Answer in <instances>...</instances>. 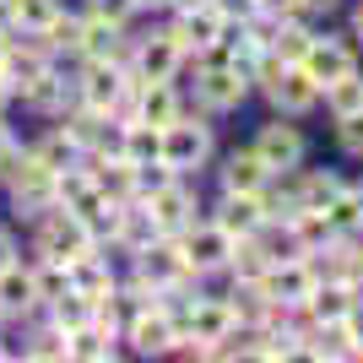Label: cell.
Listing matches in <instances>:
<instances>
[{"mask_svg":"<svg viewBox=\"0 0 363 363\" xmlns=\"http://www.w3.org/2000/svg\"><path fill=\"white\" fill-rule=\"evenodd\" d=\"M136 76L125 60H82L71 92L82 108H98V114H114V120H130V104H136Z\"/></svg>","mask_w":363,"mask_h":363,"instance_id":"obj_1","label":"cell"},{"mask_svg":"<svg viewBox=\"0 0 363 363\" xmlns=\"http://www.w3.org/2000/svg\"><path fill=\"white\" fill-rule=\"evenodd\" d=\"M212 125L201 120V114H190V108H179V120L163 125V163L174 168V174H196V168L212 163Z\"/></svg>","mask_w":363,"mask_h":363,"instance_id":"obj_2","label":"cell"},{"mask_svg":"<svg viewBox=\"0 0 363 363\" xmlns=\"http://www.w3.org/2000/svg\"><path fill=\"white\" fill-rule=\"evenodd\" d=\"M38 223V239H33V255L38 260H60V266H71L76 255H87V250H98V239L87 233V223L76 212H65V206H49L44 217H33Z\"/></svg>","mask_w":363,"mask_h":363,"instance_id":"obj_3","label":"cell"},{"mask_svg":"<svg viewBox=\"0 0 363 363\" xmlns=\"http://www.w3.org/2000/svg\"><path fill=\"white\" fill-rule=\"evenodd\" d=\"M136 201L147 206L157 233H184V228L201 217V190L190 184V174H174L168 184H157V190H147V196H136Z\"/></svg>","mask_w":363,"mask_h":363,"instance_id":"obj_4","label":"cell"},{"mask_svg":"<svg viewBox=\"0 0 363 363\" xmlns=\"http://www.w3.org/2000/svg\"><path fill=\"white\" fill-rule=\"evenodd\" d=\"M233 233L212 223V217H196V223L179 233V250H184V266L196 277H212V272H228V260H233Z\"/></svg>","mask_w":363,"mask_h":363,"instance_id":"obj_5","label":"cell"},{"mask_svg":"<svg viewBox=\"0 0 363 363\" xmlns=\"http://www.w3.org/2000/svg\"><path fill=\"white\" fill-rule=\"evenodd\" d=\"M244 98H250V76H244L233 60L196 65V104H201V114H233Z\"/></svg>","mask_w":363,"mask_h":363,"instance_id":"obj_6","label":"cell"},{"mask_svg":"<svg viewBox=\"0 0 363 363\" xmlns=\"http://www.w3.org/2000/svg\"><path fill=\"white\" fill-rule=\"evenodd\" d=\"M184 49L174 44V33H147V38H136L130 44V76L136 82H179V71H184Z\"/></svg>","mask_w":363,"mask_h":363,"instance_id":"obj_7","label":"cell"},{"mask_svg":"<svg viewBox=\"0 0 363 363\" xmlns=\"http://www.w3.org/2000/svg\"><path fill=\"white\" fill-rule=\"evenodd\" d=\"M168 33H174V44L184 49V60H201V55H206L212 44H223L228 22H223V11H217L212 0H206V6H190V11H174Z\"/></svg>","mask_w":363,"mask_h":363,"instance_id":"obj_8","label":"cell"},{"mask_svg":"<svg viewBox=\"0 0 363 363\" xmlns=\"http://www.w3.org/2000/svg\"><path fill=\"white\" fill-rule=\"evenodd\" d=\"M250 152H255L272 174H288V168L303 163V130H298V125H288V114H277V120H266V125L255 130Z\"/></svg>","mask_w":363,"mask_h":363,"instance_id":"obj_9","label":"cell"},{"mask_svg":"<svg viewBox=\"0 0 363 363\" xmlns=\"http://www.w3.org/2000/svg\"><path fill=\"white\" fill-rule=\"evenodd\" d=\"M315 282H320V272H315V260H309V255H282V260H272V266H266V277H260L266 298L293 303V309L315 293Z\"/></svg>","mask_w":363,"mask_h":363,"instance_id":"obj_10","label":"cell"},{"mask_svg":"<svg viewBox=\"0 0 363 363\" xmlns=\"http://www.w3.org/2000/svg\"><path fill=\"white\" fill-rule=\"evenodd\" d=\"M298 65L309 71V82H315V87H325V82H336V76L358 71V49H352V44H342V38H325V33H315Z\"/></svg>","mask_w":363,"mask_h":363,"instance_id":"obj_11","label":"cell"},{"mask_svg":"<svg viewBox=\"0 0 363 363\" xmlns=\"http://www.w3.org/2000/svg\"><path fill=\"white\" fill-rule=\"evenodd\" d=\"M65 277H71V293H82V298L104 303L120 293V277H114V266H108V250L98 244V250H87V255H76L71 266H65Z\"/></svg>","mask_w":363,"mask_h":363,"instance_id":"obj_12","label":"cell"},{"mask_svg":"<svg viewBox=\"0 0 363 363\" xmlns=\"http://www.w3.org/2000/svg\"><path fill=\"white\" fill-rule=\"evenodd\" d=\"M33 315H44L38 309V288H33V260L16 255L0 272V320H33Z\"/></svg>","mask_w":363,"mask_h":363,"instance_id":"obj_13","label":"cell"},{"mask_svg":"<svg viewBox=\"0 0 363 363\" xmlns=\"http://www.w3.org/2000/svg\"><path fill=\"white\" fill-rule=\"evenodd\" d=\"M179 108H184V98H179L174 82H141V87H136V104H130V120L157 125V130H163L168 120H179Z\"/></svg>","mask_w":363,"mask_h":363,"instance_id":"obj_14","label":"cell"},{"mask_svg":"<svg viewBox=\"0 0 363 363\" xmlns=\"http://www.w3.org/2000/svg\"><path fill=\"white\" fill-rule=\"evenodd\" d=\"M217 179H223V196H260V184L272 179V168L244 147V152H228V157H223Z\"/></svg>","mask_w":363,"mask_h":363,"instance_id":"obj_15","label":"cell"},{"mask_svg":"<svg viewBox=\"0 0 363 363\" xmlns=\"http://www.w3.org/2000/svg\"><path fill=\"white\" fill-rule=\"evenodd\" d=\"M212 223L223 228V233H233V239H250V233H260V223H266V206H260V196H223Z\"/></svg>","mask_w":363,"mask_h":363,"instance_id":"obj_16","label":"cell"},{"mask_svg":"<svg viewBox=\"0 0 363 363\" xmlns=\"http://www.w3.org/2000/svg\"><path fill=\"white\" fill-rule=\"evenodd\" d=\"M157 239V223L147 217V206L141 201H125L120 206V223H114V239H108V250H120V255H136L141 244Z\"/></svg>","mask_w":363,"mask_h":363,"instance_id":"obj_17","label":"cell"},{"mask_svg":"<svg viewBox=\"0 0 363 363\" xmlns=\"http://www.w3.org/2000/svg\"><path fill=\"white\" fill-rule=\"evenodd\" d=\"M16 98H22L28 108H38V114H65V108L76 104V92H71V82L60 76V65H55V71H44L33 87H22Z\"/></svg>","mask_w":363,"mask_h":363,"instance_id":"obj_18","label":"cell"},{"mask_svg":"<svg viewBox=\"0 0 363 363\" xmlns=\"http://www.w3.org/2000/svg\"><path fill=\"white\" fill-rule=\"evenodd\" d=\"M309 38H315V28L303 22V16H282V22H272V38H266V55L282 65H298L303 49H309Z\"/></svg>","mask_w":363,"mask_h":363,"instance_id":"obj_19","label":"cell"},{"mask_svg":"<svg viewBox=\"0 0 363 363\" xmlns=\"http://www.w3.org/2000/svg\"><path fill=\"white\" fill-rule=\"evenodd\" d=\"M120 157L125 163H157L163 157V130L157 125H141V120H125V130H120Z\"/></svg>","mask_w":363,"mask_h":363,"instance_id":"obj_20","label":"cell"},{"mask_svg":"<svg viewBox=\"0 0 363 363\" xmlns=\"http://www.w3.org/2000/svg\"><path fill=\"white\" fill-rule=\"evenodd\" d=\"M44 44H49V55L55 60H76L82 55V11H55V22L44 28Z\"/></svg>","mask_w":363,"mask_h":363,"instance_id":"obj_21","label":"cell"},{"mask_svg":"<svg viewBox=\"0 0 363 363\" xmlns=\"http://www.w3.org/2000/svg\"><path fill=\"white\" fill-rule=\"evenodd\" d=\"M293 179H298V206H320V212H325V201L347 184L342 174H331V168H309V174H303V163L293 168Z\"/></svg>","mask_w":363,"mask_h":363,"instance_id":"obj_22","label":"cell"},{"mask_svg":"<svg viewBox=\"0 0 363 363\" xmlns=\"http://www.w3.org/2000/svg\"><path fill=\"white\" fill-rule=\"evenodd\" d=\"M33 157H38V163L49 168V174H60V168H71V163H82V147H76L71 136H65V125H55V130H49L44 141H33Z\"/></svg>","mask_w":363,"mask_h":363,"instance_id":"obj_23","label":"cell"},{"mask_svg":"<svg viewBox=\"0 0 363 363\" xmlns=\"http://www.w3.org/2000/svg\"><path fill=\"white\" fill-rule=\"evenodd\" d=\"M320 98H325V108H331V120L358 114V108H363V71H347V76H336V82H325Z\"/></svg>","mask_w":363,"mask_h":363,"instance_id":"obj_24","label":"cell"},{"mask_svg":"<svg viewBox=\"0 0 363 363\" xmlns=\"http://www.w3.org/2000/svg\"><path fill=\"white\" fill-rule=\"evenodd\" d=\"M44 315H49V325H60V331L71 336V331H82V325L92 320V298H82V293L65 288L60 298H49V303H44Z\"/></svg>","mask_w":363,"mask_h":363,"instance_id":"obj_25","label":"cell"},{"mask_svg":"<svg viewBox=\"0 0 363 363\" xmlns=\"http://www.w3.org/2000/svg\"><path fill=\"white\" fill-rule=\"evenodd\" d=\"M266 266H272V255H266V250H260V239L250 233V239H239V244H233L228 277H233V282H260V277H266Z\"/></svg>","mask_w":363,"mask_h":363,"instance_id":"obj_26","label":"cell"},{"mask_svg":"<svg viewBox=\"0 0 363 363\" xmlns=\"http://www.w3.org/2000/svg\"><path fill=\"white\" fill-rule=\"evenodd\" d=\"M65 347H71V358H82V363H108V358H120V342H114V336H104V331H92V325L71 331V336H65Z\"/></svg>","mask_w":363,"mask_h":363,"instance_id":"obj_27","label":"cell"},{"mask_svg":"<svg viewBox=\"0 0 363 363\" xmlns=\"http://www.w3.org/2000/svg\"><path fill=\"white\" fill-rule=\"evenodd\" d=\"M22 358H44V363L71 358V347H65V331H60V325H38V331L22 342Z\"/></svg>","mask_w":363,"mask_h":363,"instance_id":"obj_28","label":"cell"},{"mask_svg":"<svg viewBox=\"0 0 363 363\" xmlns=\"http://www.w3.org/2000/svg\"><path fill=\"white\" fill-rule=\"evenodd\" d=\"M11 11H16V28L44 33L55 22V11H60V0H11Z\"/></svg>","mask_w":363,"mask_h":363,"instance_id":"obj_29","label":"cell"},{"mask_svg":"<svg viewBox=\"0 0 363 363\" xmlns=\"http://www.w3.org/2000/svg\"><path fill=\"white\" fill-rule=\"evenodd\" d=\"M325 217H331L336 233H352V228H358V201H352V184H342V190L325 201Z\"/></svg>","mask_w":363,"mask_h":363,"instance_id":"obj_30","label":"cell"},{"mask_svg":"<svg viewBox=\"0 0 363 363\" xmlns=\"http://www.w3.org/2000/svg\"><path fill=\"white\" fill-rule=\"evenodd\" d=\"M87 11L104 16V22H114V28H130V22L141 16V6L136 0H87Z\"/></svg>","mask_w":363,"mask_h":363,"instance_id":"obj_31","label":"cell"},{"mask_svg":"<svg viewBox=\"0 0 363 363\" xmlns=\"http://www.w3.org/2000/svg\"><path fill=\"white\" fill-rule=\"evenodd\" d=\"M336 141H342V152H347V157H363V108L336 120Z\"/></svg>","mask_w":363,"mask_h":363,"instance_id":"obj_32","label":"cell"},{"mask_svg":"<svg viewBox=\"0 0 363 363\" xmlns=\"http://www.w3.org/2000/svg\"><path fill=\"white\" fill-rule=\"evenodd\" d=\"M255 16H272V22H282V16H303V0H255Z\"/></svg>","mask_w":363,"mask_h":363,"instance_id":"obj_33","label":"cell"},{"mask_svg":"<svg viewBox=\"0 0 363 363\" xmlns=\"http://www.w3.org/2000/svg\"><path fill=\"white\" fill-rule=\"evenodd\" d=\"M347 331H352V358H363V293H358V303H352V315H347Z\"/></svg>","mask_w":363,"mask_h":363,"instance_id":"obj_34","label":"cell"},{"mask_svg":"<svg viewBox=\"0 0 363 363\" xmlns=\"http://www.w3.org/2000/svg\"><path fill=\"white\" fill-rule=\"evenodd\" d=\"M16 255H22V250H16V233H11V228H0V272H6Z\"/></svg>","mask_w":363,"mask_h":363,"instance_id":"obj_35","label":"cell"},{"mask_svg":"<svg viewBox=\"0 0 363 363\" xmlns=\"http://www.w3.org/2000/svg\"><path fill=\"white\" fill-rule=\"evenodd\" d=\"M16 28V11H11V0H0V38Z\"/></svg>","mask_w":363,"mask_h":363,"instance_id":"obj_36","label":"cell"},{"mask_svg":"<svg viewBox=\"0 0 363 363\" xmlns=\"http://www.w3.org/2000/svg\"><path fill=\"white\" fill-rule=\"evenodd\" d=\"M331 6H342V0H303V11H331Z\"/></svg>","mask_w":363,"mask_h":363,"instance_id":"obj_37","label":"cell"},{"mask_svg":"<svg viewBox=\"0 0 363 363\" xmlns=\"http://www.w3.org/2000/svg\"><path fill=\"white\" fill-rule=\"evenodd\" d=\"M6 108H11V87H6V76H0V120H6Z\"/></svg>","mask_w":363,"mask_h":363,"instance_id":"obj_38","label":"cell"},{"mask_svg":"<svg viewBox=\"0 0 363 363\" xmlns=\"http://www.w3.org/2000/svg\"><path fill=\"white\" fill-rule=\"evenodd\" d=\"M352 38H358V44H363V6H358V11H352Z\"/></svg>","mask_w":363,"mask_h":363,"instance_id":"obj_39","label":"cell"},{"mask_svg":"<svg viewBox=\"0 0 363 363\" xmlns=\"http://www.w3.org/2000/svg\"><path fill=\"white\" fill-rule=\"evenodd\" d=\"M190 6H206V0H168V11H190Z\"/></svg>","mask_w":363,"mask_h":363,"instance_id":"obj_40","label":"cell"},{"mask_svg":"<svg viewBox=\"0 0 363 363\" xmlns=\"http://www.w3.org/2000/svg\"><path fill=\"white\" fill-rule=\"evenodd\" d=\"M141 11H168V0H136Z\"/></svg>","mask_w":363,"mask_h":363,"instance_id":"obj_41","label":"cell"},{"mask_svg":"<svg viewBox=\"0 0 363 363\" xmlns=\"http://www.w3.org/2000/svg\"><path fill=\"white\" fill-rule=\"evenodd\" d=\"M352 201H358V228H363V184H352Z\"/></svg>","mask_w":363,"mask_h":363,"instance_id":"obj_42","label":"cell"},{"mask_svg":"<svg viewBox=\"0 0 363 363\" xmlns=\"http://www.w3.org/2000/svg\"><path fill=\"white\" fill-rule=\"evenodd\" d=\"M11 141H16V136H11V130H6V120H0V152L11 147Z\"/></svg>","mask_w":363,"mask_h":363,"instance_id":"obj_43","label":"cell"},{"mask_svg":"<svg viewBox=\"0 0 363 363\" xmlns=\"http://www.w3.org/2000/svg\"><path fill=\"white\" fill-rule=\"evenodd\" d=\"M0 55H6V38H0Z\"/></svg>","mask_w":363,"mask_h":363,"instance_id":"obj_44","label":"cell"}]
</instances>
